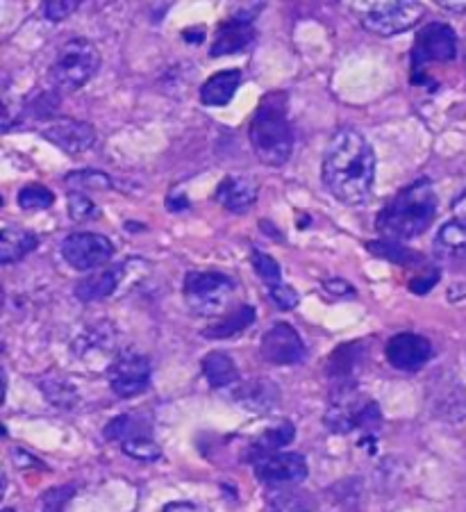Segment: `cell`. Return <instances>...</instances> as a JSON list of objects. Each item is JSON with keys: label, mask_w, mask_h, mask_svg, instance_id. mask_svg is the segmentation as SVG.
Listing matches in <instances>:
<instances>
[{"label": "cell", "mask_w": 466, "mask_h": 512, "mask_svg": "<svg viewBox=\"0 0 466 512\" xmlns=\"http://www.w3.org/2000/svg\"><path fill=\"white\" fill-rule=\"evenodd\" d=\"M323 185L344 205L369 201L376 183V153L360 130L341 128L330 139L321 167Z\"/></svg>", "instance_id": "6da1fadb"}, {"label": "cell", "mask_w": 466, "mask_h": 512, "mask_svg": "<svg viewBox=\"0 0 466 512\" xmlns=\"http://www.w3.org/2000/svg\"><path fill=\"white\" fill-rule=\"evenodd\" d=\"M437 194L428 178L401 189L376 217V228L389 239H412L426 233L437 217Z\"/></svg>", "instance_id": "7a4b0ae2"}, {"label": "cell", "mask_w": 466, "mask_h": 512, "mask_svg": "<svg viewBox=\"0 0 466 512\" xmlns=\"http://www.w3.org/2000/svg\"><path fill=\"white\" fill-rule=\"evenodd\" d=\"M289 101L285 92H271L257 105L251 121V144L257 158L269 167H282L294 151V130L289 123Z\"/></svg>", "instance_id": "3957f363"}, {"label": "cell", "mask_w": 466, "mask_h": 512, "mask_svg": "<svg viewBox=\"0 0 466 512\" xmlns=\"http://www.w3.org/2000/svg\"><path fill=\"white\" fill-rule=\"evenodd\" d=\"M101 69V53L89 39H71L60 48L48 69V78L62 92H76L85 87Z\"/></svg>", "instance_id": "277c9868"}, {"label": "cell", "mask_w": 466, "mask_h": 512, "mask_svg": "<svg viewBox=\"0 0 466 512\" xmlns=\"http://www.w3.org/2000/svg\"><path fill=\"white\" fill-rule=\"evenodd\" d=\"M237 292V283L219 271H189L182 294L191 312L201 317L221 315Z\"/></svg>", "instance_id": "5b68a950"}, {"label": "cell", "mask_w": 466, "mask_h": 512, "mask_svg": "<svg viewBox=\"0 0 466 512\" xmlns=\"http://www.w3.org/2000/svg\"><path fill=\"white\" fill-rule=\"evenodd\" d=\"M360 23L373 35L391 37L412 30L423 19L426 7L416 0H387V3H355Z\"/></svg>", "instance_id": "8992f818"}, {"label": "cell", "mask_w": 466, "mask_h": 512, "mask_svg": "<svg viewBox=\"0 0 466 512\" xmlns=\"http://www.w3.org/2000/svg\"><path fill=\"white\" fill-rule=\"evenodd\" d=\"M457 55V32L448 23H428L419 30L412 48V78L419 82L430 64L453 62Z\"/></svg>", "instance_id": "52a82bcc"}, {"label": "cell", "mask_w": 466, "mask_h": 512, "mask_svg": "<svg viewBox=\"0 0 466 512\" xmlns=\"http://www.w3.org/2000/svg\"><path fill=\"white\" fill-rule=\"evenodd\" d=\"M62 255L69 267L94 271L114 258V244L98 233H73L64 239Z\"/></svg>", "instance_id": "ba28073f"}, {"label": "cell", "mask_w": 466, "mask_h": 512, "mask_svg": "<svg viewBox=\"0 0 466 512\" xmlns=\"http://www.w3.org/2000/svg\"><path fill=\"white\" fill-rule=\"evenodd\" d=\"M380 424V410L376 403L362 401L353 394H346L332 403L326 412V426L335 433H351L353 428H376Z\"/></svg>", "instance_id": "9c48e42d"}, {"label": "cell", "mask_w": 466, "mask_h": 512, "mask_svg": "<svg viewBox=\"0 0 466 512\" xmlns=\"http://www.w3.org/2000/svg\"><path fill=\"white\" fill-rule=\"evenodd\" d=\"M151 383V360L137 351H123L110 365V385L114 394L130 399L148 390Z\"/></svg>", "instance_id": "30bf717a"}, {"label": "cell", "mask_w": 466, "mask_h": 512, "mask_svg": "<svg viewBox=\"0 0 466 512\" xmlns=\"http://www.w3.org/2000/svg\"><path fill=\"white\" fill-rule=\"evenodd\" d=\"M262 358L271 365L278 367H289V365H298L305 358V344L298 335V330L280 321V324H273L269 330H266L262 337Z\"/></svg>", "instance_id": "8fae6325"}, {"label": "cell", "mask_w": 466, "mask_h": 512, "mask_svg": "<svg viewBox=\"0 0 466 512\" xmlns=\"http://www.w3.org/2000/svg\"><path fill=\"white\" fill-rule=\"evenodd\" d=\"M255 474L266 485H296L307 478V462L301 453H269V456L253 460Z\"/></svg>", "instance_id": "7c38bea8"}, {"label": "cell", "mask_w": 466, "mask_h": 512, "mask_svg": "<svg viewBox=\"0 0 466 512\" xmlns=\"http://www.w3.org/2000/svg\"><path fill=\"white\" fill-rule=\"evenodd\" d=\"M389 365L398 371H419L432 358V344L423 335H394L385 346Z\"/></svg>", "instance_id": "4fadbf2b"}, {"label": "cell", "mask_w": 466, "mask_h": 512, "mask_svg": "<svg viewBox=\"0 0 466 512\" xmlns=\"http://www.w3.org/2000/svg\"><path fill=\"white\" fill-rule=\"evenodd\" d=\"M48 142L60 146L64 153L80 155L96 144V130L85 121L76 119H55L41 130Z\"/></svg>", "instance_id": "5bb4252c"}, {"label": "cell", "mask_w": 466, "mask_h": 512, "mask_svg": "<svg viewBox=\"0 0 466 512\" xmlns=\"http://www.w3.org/2000/svg\"><path fill=\"white\" fill-rule=\"evenodd\" d=\"M214 198L226 210L244 214L251 210L257 201V183L248 176H228L221 180L219 187H216Z\"/></svg>", "instance_id": "9a60e30c"}, {"label": "cell", "mask_w": 466, "mask_h": 512, "mask_svg": "<svg viewBox=\"0 0 466 512\" xmlns=\"http://www.w3.org/2000/svg\"><path fill=\"white\" fill-rule=\"evenodd\" d=\"M253 39H255L253 21L244 19V16H237V19L221 23L219 30H216L210 53L212 57H226L232 53H239L244 51L246 46H251Z\"/></svg>", "instance_id": "2e32d148"}, {"label": "cell", "mask_w": 466, "mask_h": 512, "mask_svg": "<svg viewBox=\"0 0 466 512\" xmlns=\"http://www.w3.org/2000/svg\"><path fill=\"white\" fill-rule=\"evenodd\" d=\"M241 85V71L239 69H223L214 76L207 78L201 87V103L210 107H223L232 101Z\"/></svg>", "instance_id": "e0dca14e"}, {"label": "cell", "mask_w": 466, "mask_h": 512, "mask_svg": "<svg viewBox=\"0 0 466 512\" xmlns=\"http://www.w3.org/2000/svg\"><path fill=\"white\" fill-rule=\"evenodd\" d=\"M121 271L123 267H112L98 271V274H91L89 278H82L76 285V296L82 303L107 299V296H112L116 292V287H119Z\"/></svg>", "instance_id": "ac0fdd59"}, {"label": "cell", "mask_w": 466, "mask_h": 512, "mask_svg": "<svg viewBox=\"0 0 466 512\" xmlns=\"http://www.w3.org/2000/svg\"><path fill=\"white\" fill-rule=\"evenodd\" d=\"M39 246V237L35 233H28L23 228L5 226L3 235H0V262L12 264L19 262L35 251Z\"/></svg>", "instance_id": "d6986e66"}, {"label": "cell", "mask_w": 466, "mask_h": 512, "mask_svg": "<svg viewBox=\"0 0 466 512\" xmlns=\"http://www.w3.org/2000/svg\"><path fill=\"white\" fill-rule=\"evenodd\" d=\"M435 253L446 262L466 260V226L460 221H448L437 230Z\"/></svg>", "instance_id": "ffe728a7"}, {"label": "cell", "mask_w": 466, "mask_h": 512, "mask_svg": "<svg viewBox=\"0 0 466 512\" xmlns=\"http://www.w3.org/2000/svg\"><path fill=\"white\" fill-rule=\"evenodd\" d=\"M237 399L239 403H244L248 410L269 412L278 406L280 394H278V387L271 381H266V378H257V381H251L239 387Z\"/></svg>", "instance_id": "44dd1931"}, {"label": "cell", "mask_w": 466, "mask_h": 512, "mask_svg": "<svg viewBox=\"0 0 466 512\" xmlns=\"http://www.w3.org/2000/svg\"><path fill=\"white\" fill-rule=\"evenodd\" d=\"M255 317V308H251V305H241L235 312H228V315H223L219 321H214L212 326H207L203 330V335L207 340H228V337L244 333V330L253 324Z\"/></svg>", "instance_id": "7402d4cb"}, {"label": "cell", "mask_w": 466, "mask_h": 512, "mask_svg": "<svg viewBox=\"0 0 466 512\" xmlns=\"http://www.w3.org/2000/svg\"><path fill=\"white\" fill-rule=\"evenodd\" d=\"M203 376L212 387H228L239 381V371L226 353H207L203 358Z\"/></svg>", "instance_id": "603a6c76"}, {"label": "cell", "mask_w": 466, "mask_h": 512, "mask_svg": "<svg viewBox=\"0 0 466 512\" xmlns=\"http://www.w3.org/2000/svg\"><path fill=\"white\" fill-rule=\"evenodd\" d=\"M114 344H116L114 326L107 324V321H103V324H94L80 335V340L76 342V349H78L80 355L107 353V351L112 353Z\"/></svg>", "instance_id": "cb8c5ba5"}, {"label": "cell", "mask_w": 466, "mask_h": 512, "mask_svg": "<svg viewBox=\"0 0 466 512\" xmlns=\"http://www.w3.org/2000/svg\"><path fill=\"white\" fill-rule=\"evenodd\" d=\"M294 435H296V431L289 421H282V424L269 428V431H264L260 435V440L253 444L251 460L269 456V453H278L282 447H287V444L294 440Z\"/></svg>", "instance_id": "d4e9b609"}, {"label": "cell", "mask_w": 466, "mask_h": 512, "mask_svg": "<svg viewBox=\"0 0 466 512\" xmlns=\"http://www.w3.org/2000/svg\"><path fill=\"white\" fill-rule=\"evenodd\" d=\"M366 249H369L373 255H378L382 260H389L394 264H403V267H412V264H421V255L407 249L401 242H394V239H378V242H369L366 244Z\"/></svg>", "instance_id": "484cf974"}, {"label": "cell", "mask_w": 466, "mask_h": 512, "mask_svg": "<svg viewBox=\"0 0 466 512\" xmlns=\"http://www.w3.org/2000/svg\"><path fill=\"white\" fill-rule=\"evenodd\" d=\"M23 210H48L55 203V194L44 185H26L16 196Z\"/></svg>", "instance_id": "4316f807"}, {"label": "cell", "mask_w": 466, "mask_h": 512, "mask_svg": "<svg viewBox=\"0 0 466 512\" xmlns=\"http://www.w3.org/2000/svg\"><path fill=\"white\" fill-rule=\"evenodd\" d=\"M251 262H253V269L255 274L262 278L264 285L269 287H276L282 283V269L276 258H271L269 253H262V251H253L251 253Z\"/></svg>", "instance_id": "83f0119b"}, {"label": "cell", "mask_w": 466, "mask_h": 512, "mask_svg": "<svg viewBox=\"0 0 466 512\" xmlns=\"http://www.w3.org/2000/svg\"><path fill=\"white\" fill-rule=\"evenodd\" d=\"M123 451L128 453L130 458L135 460H144V462H153L162 456V451L157 444L151 440V437L146 435H137V437H130V440L123 442Z\"/></svg>", "instance_id": "f1b7e54d"}, {"label": "cell", "mask_w": 466, "mask_h": 512, "mask_svg": "<svg viewBox=\"0 0 466 512\" xmlns=\"http://www.w3.org/2000/svg\"><path fill=\"white\" fill-rule=\"evenodd\" d=\"M66 203H69V217L73 221H89V219L101 217L98 205L91 201V198H87L85 194L69 192V196H66Z\"/></svg>", "instance_id": "f546056e"}, {"label": "cell", "mask_w": 466, "mask_h": 512, "mask_svg": "<svg viewBox=\"0 0 466 512\" xmlns=\"http://www.w3.org/2000/svg\"><path fill=\"white\" fill-rule=\"evenodd\" d=\"M66 183L85 187V189H107L112 185V180H110V176H105L103 171L87 169L80 173H69V176H66Z\"/></svg>", "instance_id": "4dcf8cb0"}, {"label": "cell", "mask_w": 466, "mask_h": 512, "mask_svg": "<svg viewBox=\"0 0 466 512\" xmlns=\"http://www.w3.org/2000/svg\"><path fill=\"white\" fill-rule=\"evenodd\" d=\"M44 392L48 399L57 406H64V408H71L73 403H76V390H71L69 385H64L62 381H51V383H44Z\"/></svg>", "instance_id": "1f68e13d"}, {"label": "cell", "mask_w": 466, "mask_h": 512, "mask_svg": "<svg viewBox=\"0 0 466 512\" xmlns=\"http://www.w3.org/2000/svg\"><path fill=\"white\" fill-rule=\"evenodd\" d=\"M78 0H51V3H44V14L48 21H64L78 10Z\"/></svg>", "instance_id": "d6a6232c"}, {"label": "cell", "mask_w": 466, "mask_h": 512, "mask_svg": "<svg viewBox=\"0 0 466 512\" xmlns=\"http://www.w3.org/2000/svg\"><path fill=\"white\" fill-rule=\"evenodd\" d=\"M269 296H271V301L278 305L280 310H291V308H296L298 305V294H296V289H291L289 285H276V287H269Z\"/></svg>", "instance_id": "836d02e7"}, {"label": "cell", "mask_w": 466, "mask_h": 512, "mask_svg": "<svg viewBox=\"0 0 466 512\" xmlns=\"http://www.w3.org/2000/svg\"><path fill=\"white\" fill-rule=\"evenodd\" d=\"M73 494L71 487H57V490H51L44 499V512H62V506Z\"/></svg>", "instance_id": "e575fe53"}, {"label": "cell", "mask_w": 466, "mask_h": 512, "mask_svg": "<svg viewBox=\"0 0 466 512\" xmlns=\"http://www.w3.org/2000/svg\"><path fill=\"white\" fill-rule=\"evenodd\" d=\"M439 283V269H428L426 274H421V276H416L412 283H410V289L414 294H419V296H423V294H428L432 287H435Z\"/></svg>", "instance_id": "d590c367"}, {"label": "cell", "mask_w": 466, "mask_h": 512, "mask_svg": "<svg viewBox=\"0 0 466 512\" xmlns=\"http://www.w3.org/2000/svg\"><path fill=\"white\" fill-rule=\"evenodd\" d=\"M323 287L328 289L330 294H335V296H346V292L348 294H355V289L346 283V280H341V278H330V280H326V283H323Z\"/></svg>", "instance_id": "8d00e7d4"}, {"label": "cell", "mask_w": 466, "mask_h": 512, "mask_svg": "<svg viewBox=\"0 0 466 512\" xmlns=\"http://www.w3.org/2000/svg\"><path fill=\"white\" fill-rule=\"evenodd\" d=\"M453 217H455V221H460V224L466 226V187L462 189L460 194L455 196V201H453Z\"/></svg>", "instance_id": "74e56055"}, {"label": "cell", "mask_w": 466, "mask_h": 512, "mask_svg": "<svg viewBox=\"0 0 466 512\" xmlns=\"http://www.w3.org/2000/svg\"><path fill=\"white\" fill-rule=\"evenodd\" d=\"M164 512H207L205 508L196 506V503H169V506L164 508Z\"/></svg>", "instance_id": "f35d334b"}, {"label": "cell", "mask_w": 466, "mask_h": 512, "mask_svg": "<svg viewBox=\"0 0 466 512\" xmlns=\"http://www.w3.org/2000/svg\"><path fill=\"white\" fill-rule=\"evenodd\" d=\"M182 37L189 39V44H201V41L205 39V30H203V28L185 30V32H182Z\"/></svg>", "instance_id": "ab89813d"}, {"label": "cell", "mask_w": 466, "mask_h": 512, "mask_svg": "<svg viewBox=\"0 0 466 512\" xmlns=\"http://www.w3.org/2000/svg\"><path fill=\"white\" fill-rule=\"evenodd\" d=\"M3 512H14V510H12V508H5V510H3Z\"/></svg>", "instance_id": "60d3db41"}]
</instances>
